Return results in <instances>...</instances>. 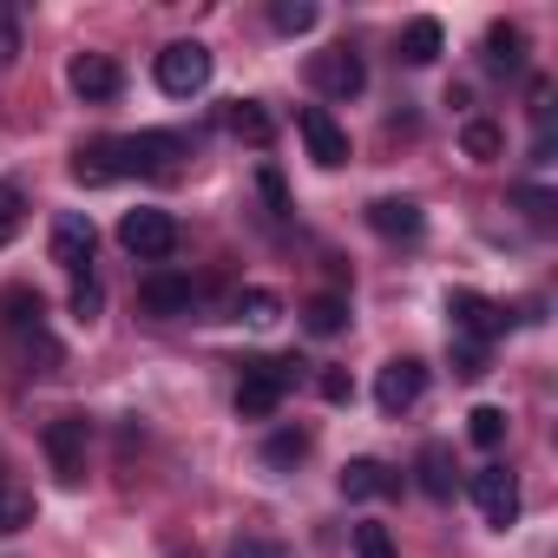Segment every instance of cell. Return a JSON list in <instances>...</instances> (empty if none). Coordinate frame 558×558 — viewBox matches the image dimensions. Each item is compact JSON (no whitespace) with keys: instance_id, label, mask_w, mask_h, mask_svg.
<instances>
[{"instance_id":"cell-11","label":"cell","mask_w":558,"mask_h":558,"mask_svg":"<svg viewBox=\"0 0 558 558\" xmlns=\"http://www.w3.org/2000/svg\"><path fill=\"white\" fill-rule=\"evenodd\" d=\"M93 250H99V230L86 210H60L53 217V263L66 276H93Z\"/></svg>"},{"instance_id":"cell-30","label":"cell","mask_w":558,"mask_h":558,"mask_svg":"<svg viewBox=\"0 0 558 558\" xmlns=\"http://www.w3.org/2000/svg\"><path fill=\"white\" fill-rule=\"evenodd\" d=\"M512 204H519L532 223H551V210H558V197H551L545 184H519V191H512Z\"/></svg>"},{"instance_id":"cell-6","label":"cell","mask_w":558,"mask_h":558,"mask_svg":"<svg viewBox=\"0 0 558 558\" xmlns=\"http://www.w3.org/2000/svg\"><path fill=\"white\" fill-rule=\"evenodd\" d=\"M119 243H125L138 263H165V256L178 250V217H171V210L138 204V210H125V217H119Z\"/></svg>"},{"instance_id":"cell-16","label":"cell","mask_w":558,"mask_h":558,"mask_svg":"<svg viewBox=\"0 0 558 558\" xmlns=\"http://www.w3.org/2000/svg\"><path fill=\"white\" fill-rule=\"evenodd\" d=\"M342 499H401V473L362 453V460L342 466Z\"/></svg>"},{"instance_id":"cell-21","label":"cell","mask_w":558,"mask_h":558,"mask_svg":"<svg viewBox=\"0 0 558 558\" xmlns=\"http://www.w3.org/2000/svg\"><path fill=\"white\" fill-rule=\"evenodd\" d=\"M310 460V427H276L269 440H263V466H276V473H283V466H303Z\"/></svg>"},{"instance_id":"cell-29","label":"cell","mask_w":558,"mask_h":558,"mask_svg":"<svg viewBox=\"0 0 558 558\" xmlns=\"http://www.w3.org/2000/svg\"><path fill=\"white\" fill-rule=\"evenodd\" d=\"M99 310H106V290L93 276H73V323H99Z\"/></svg>"},{"instance_id":"cell-17","label":"cell","mask_w":558,"mask_h":558,"mask_svg":"<svg viewBox=\"0 0 558 558\" xmlns=\"http://www.w3.org/2000/svg\"><path fill=\"white\" fill-rule=\"evenodd\" d=\"M414 473H421V493H427V499H440V506L460 493V466H453V453H447L440 440H427V447H421Z\"/></svg>"},{"instance_id":"cell-19","label":"cell","mask_w":558,"mask_h":558,"mask_svg":"<svg viewBox=\"0 0 558 558\" xmlns=\"http://www.w3.org/2000/svg\"><path fill=\"white\" fill-rule=\"evenodd\" d=\"M486 73H525V34L512 27V21H493L486 27Z\"/></svg>"},{"instance_id":"cell-5","label":"cell","mask_w":558,"mask_h":558,"mask_svg":"<svg viewBox=\"0 0 558 558\" xmlns=\"http://www.w3.org/2000/svg\"><path fill=\"white\" fill-rule=\"evenodd\" d=\"M40 447H47V460H53V480H60V486H80V480H86L93 421H86V414H53V421L40 427Z\"/></svg>"},{"instance_id":"cell-24","label":"cell","mask_w":558,"mask_h":558,"mask_svg":"<svg viewBox=\"0 0 558 558\" xmlns=\"http://www.w3.org/2000/svg\"><path fill=\"white\" fill-rule=\"evenodd\" d=\"M303 329H310V336H342V329H349V303H342V296H310Z\"/></svg>"},{"instance_id":"cell-32","label":"cell","mask_w":558,"mask_h":558,"mask_svg":"<svg viewBox=\"0 0 558 558\" xmlns=\"http://www.w3.org/2000/svg\"><path fill=\"white\" fill-rule=\"evenodd\" d=\"M355 558H401L388 525H355Z\"/></svg>"},{"instance_id":"cell-15","label":"cell","mask_w":558,"mask_h":558,"mask_svg":"<svg viewBox=\"0 0 558 558\" xmlns=\"http://www.w3.org/2000/svg\"><path fill=\"white\" fill-rule=\"evenodd\" d=\"M368 230L388 236V243H414V236L427 230V210H421L414 197H375V204H368Z\"/></svg>"},{"instance_id":"cell-26","label":"cell","mask_w":558,"mask_h":558,"mask_svg":"<svg viewBox=\"0 0 558 558\" xmlns=\"http://www.w3.org/2000/svg\"><path fill=\"white\" fill-rule=\"evenodd\" d=\"M269 27H276V34H310V27H316V8H310V0H276V8H269Z\"/></svg>"},{"instance_id":"cell-3","label":"cell","mask_w":558,"mask_h":558,"mask_svg":"<svg viewBox=\"0 0 558 558\" xmlns=\"http://www.w3.org/2000/svg\"><path fill=\"white\" fill-rule=\"evenodd\" d=\"M303 355H269V362H243V381H236V414L243 421H269L283 408V395L303 381Z\"/></svg>"},{"instance_id":"cell-10","label":"cell","mask_w":558,"mask_h":558,"mask_svg":"<svg viewBox=\"0 0 558 558\" xmlns=\"http://www.w3.org/2000/svg\"><path fill=\"white\" fill-rule=\"evenodd\" d=\"M66 86H73L86 106H112V99L125 93V66H119L112 53H73V66H66Z\"/></svg>"},{"instance_id":"cell-9","label":"cell","mask_w":558,"mask_h":558,"mask_svg":"<svg viewBox=\"0 0 558 558\" xmlns=\"http://www.w3.org/2000/svg\"><path fill=\"white\" fill-rule=\"evenodd\" d=\"M138 303H145V316L178 323V316H191V310H197V283H191L184 269H151L145 283H138Z\"/></svg>"},{"instance_id":"cell-20","label":"cell","mask_w":558,"mask_h":558,"mask_svg":"<svg viewBox=\"0 0 558 558\" xmlns=\"http://www.w3.org/2000/svg\"><path fill=\"white\" fill-rule=\"evenodd\" d=\"M440 53H447V27H440V21L421 14V21L401 27V60H408V66H434Z\"/></svg>"},{"instance_id":"cell-7","label":"cell","mask_w":558,"mask_h":558,"mask_svg":"<svg viewBox=\"0 0 558 558\" xmlns=\"http://www.w3.org/2000/svg\"><path fill=\"white\" fill-rule=\"evenodd\" d=\"M447 316H453V336H460V342H480V349L512 329V310H499V303L480 296V290H447Z\"/></svg>"},{"instance_id":"cell-13","label":"cell","mask_w":558,"mask_h":558,"mask_svg":"<svg viewBox=\"0 0 558 558\" xmlns=\"http://www.w3.org/2000/svg\"><path fill=\"white\" fill-rule=\"evenodd\" d=\"M296 132H303V145H310V158H316L323 171H342V165H349V132L336 125L329 106H303V112H296Z\"/></svg>"},{"instance_id":"cell-36","label":"cell","mask_w":558,"mask_h":558,"mask_svg":"<svg viewBox=\"0 0 558 558\" xmlns=\"http://www.w3.org/2000/svg\"><path fill=\"white\" fill-rule=\"evenodd\" d=\"M14 60H21V27H14V21H0V73H8Z\"/></svg>"},{"instance_id":"cell-8","label":"cell","mask_w":558,"mask_h":558,"mask_svg":"<svg viewBox=\"0 0 558 558\" xmlns=\"http://www.w3.org/2000/svg\"><path fill=\"white\" fill-rule=\"evenodd\" d=\"M466 493H473V506H480V519H486L493 532H506V525L519 519V480H512L499 460H486V466L466 480Z\"/></svg>"},{"instance_id":"cell-22","label":"cell","mask_w":558,"mask_h":558,"mask_svg":"<svg viewBox=\"0 0 558 558\" xmlns=\"http://www.w3.org/2000/svg\"><path fill=\"white\" fill-rule=\"evenodd\" d=\"M34 525V493L8 480V466H0V538L8 532H27Z\"/></svg>"},{"instance_id":"cell-28","label":"cell","mask_w":558,"mask_h":558,"mask_svg":"<svg viewBox=\"0 0 558 558\" xmlns=\"http://www.w3.org/2000/svg\"><path fill=\"white\" fill-rule=\"evenodd\" d=\"M236 316L243 323H276V316H283V296H276V290H243L236 296Z\"/></svg>"},{"instance_id":"cell-18","label":"cell","mask_w":558,"mask_h":558,"mask_svg":"<svg viewBox=\"0 0 558 558\" xmlns=\"http://www.w3.org/2000/svg\"><path fill=\"white\" fill-rule=\"evenodd\" d=\"M223 132H230V138H243V145H256V151H263V145H269V138H276V119H269V112H263V99H230V106H223Z\"/></svg>"},{"instance_id":"cell-35","label":"cell","mask_w":558,"mask_h":558,"mask_svg":"<svg viewBox=\"0 0 558 558\" xmlns=\"http://www.w3.org/2000/svg\"><path fill=\"white\" fill-rule=\"evenodd\" d=\"M316 388H323V401H336V408H342V401H355V381H349L342 368H329V375H323Z\"/></svg>"},{"instance_id":"cell-25","label":"cell","mask_w":558,"mask_h":558,"mask_svg":"<svg viewBox=\"0 0 558 558\" xmlns=\"http://www.w3.org/2000/svg\"><path fill=\"white\" fill-rule=\"evenodd\" d=\"M466 440H473L480 453H493V447L506 440V408H473V414H466Z\"/></svg>"},{"instance_id":"cell-33","label":"cell","mask_w":558,"mask_h":558,"mask_svg":"<svg viewBox=\"0 0 558 558\" xmlns=\"http://www.w3.org/2000/svg\"><path fill=\"white\" fill-rule=\"evenodd\" d=\"M21 210H27L21 184H0V243H14V230H21Z\"/></svg>"},{"instance_id":"cell-4","label":"cell","mask_w":558,"mask_h":558,"mask_svg":"<svg viewBox=\"0 0 558 558\" xmlns=\"http://www.w3.org/2000/svg\"><path fill=\"white\" fill-rule=\"evenodd\" d=\"M210 73H217V60H210V47H204V40H171V47L158 53V66H151L158 93H171V99L204 93V86H210Z\"/></svg>"},{"instance_id":"cell-1","label":"cell","mask_w":558,"mask_h":558,"mask_svg":"<svg viewBox=\"0 0 558 558\" xmlns=\"http://www.w3.org/2000/svg\"><path fill=\"white\" fill-rule=\"evenodd\" d=\"M178 158H191L184 132H125V138H93L73 151L80 184H119V178H165Z\"/></svg>"},{"instance_id":"cell-31","label":"cell","mask_w":558,"mask_h":558,"mask_svg":"<svg viewBox=\"0 0 558 558\" xmlns=\"http://www.w3.org/2000/svg\"><path fill=\"white\" fill-rule=\"evenodd\" d=\"M447 355H453V375H460V381H480V375H486V349H480V342H460V336H453Z\"/></svg>"},{"instance_id":"cell-27","label":"cell","mask_w":558,"mask_h":558,"mask_svg":"<svg viewBox=\"0 0 558 558\" xmlns=\"http://www.w3.org/2000/svg\"><path fill=\"white\" fill-rule=\"evenodd\" d=\"M256 191H263V204H269V217H276V223L296 210V204H290V184H283V171H276V165H263V171H256Z\"/></svg>"},{"instance_id":"cell-14","label":"cell","mask_w":558,"mask_h":558,"mask_svg":"<svg viewBox=\"0 0 558 558\" xmlns=\"http://www.w3.org/2000/svg\"><path fill=\"white\" fill-rule=\"evenodd\" d=\"M421 395H427V362H414V355H395V362L375 375V408H381V414H408Z\"/></svg>"},{"instance_id":"cell-34","label":"cell","mask_w":558,"mask_h":558,"mask_svg":"<svg viewBox=\"0 0 558 558\" xmlns=\"http://www.w3.org/2000/svg\"><path fill=\"white\" fill-rule=\"evenodd\" d=\"M223 558H290V545H276V538H256V532H243V538H230V551Z\"/></svg>"},{"instance_id":"cell-23","label":"cell","mask_w":558,"mask_h":558,"mask_svg":"<svg viewBox=\"0 0 558 558\" xmlns=\"http://www.w3.org/2000/svg\"><path fill=\"white\" fill-rule=\"evenodd\" d=\"M460 151H466L473 165H493V158L506 151V132H499L493 119H466V125H460Z\"/></svg>"},{"instance_id":"cell-37","label":"cell","mask_w":558,"mask_h":558,"mask_svg":"<svg viewBox=\"0 0 558 558\" xmlns=\"http://www.w3.org/2000/svg\"><path fill=\"white\" fill-rule=\"evenodd\" d=\"M165 558H197V551H165Z\"/></svg>"},{"instance_id":"cell-12","label":"cell","mask_w":558,"mask_h":558,"mask_svg":"<svg viewBox=\"0 0 558 558\" xmlns=\"http://www.w3.org/2000/svg\"><path fill=\"white\" fill-rule=\"evenodd\" d=\"M310 86H316V93H329V99H355V93L368 86V66H362V53H355V47H329V53H316V60H310Z\"/></svg>"},{"instance_id":"cell-2","label":"cell","mask_w":558,"mask_h":558,"mask_svg":"<svg viewBox=\"0 0 558 558\" xmlns=\"http://www.w3.org/2000/svg\"><path fill=\"white\" fill-rule=\"evenodd\" d=\"M0 329L21 342L27 362H40V375L60 368V342L47 336V303H40V290H27V283H8V290H0Z\"/></svg>"}]
</instances>
